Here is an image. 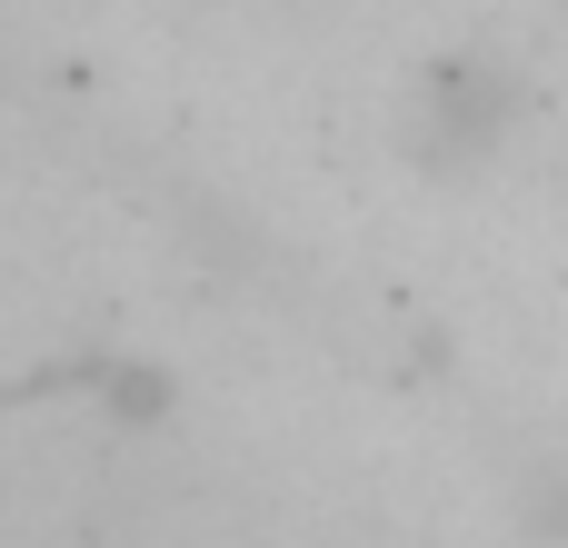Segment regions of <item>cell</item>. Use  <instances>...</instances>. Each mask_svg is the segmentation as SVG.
Listing matches in <instances>:
<instances>
[{"instance_id": "obj_1", "label": "cell", "mask_w": 568, "mask_h": 548, "mask_svg": "<svg viewBox=\"0 0 568 548\" xmlns=\"http://www.w3.org/2000/svg\"><path fill=\"white\" fill-rule=\"evenodd\" d=\"M519 539L529 548H568V439L529 469V499H519Z\"/></svg>"}]
</instances>
